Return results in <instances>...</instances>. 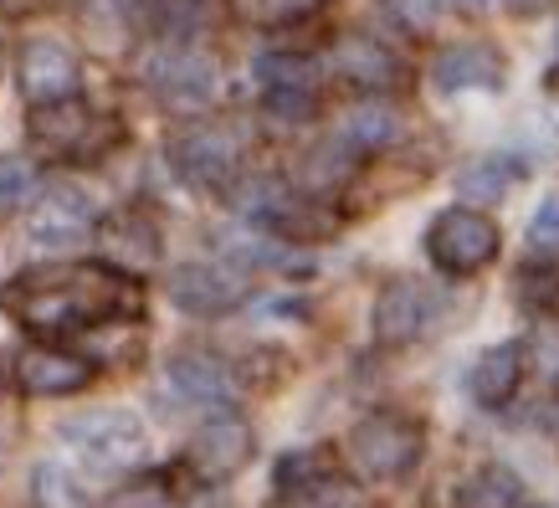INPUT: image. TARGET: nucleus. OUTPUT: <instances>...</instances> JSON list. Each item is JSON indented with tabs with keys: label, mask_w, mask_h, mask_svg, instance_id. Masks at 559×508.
Returning a JSON list of instances; mask_svg holds the SVG:
<instances>
[{
	"label": "nucleus",
	"mask_w": 559,
	"mask_h": 508,
	"mask_svg": "<svg viewBox=\"0 0 559 508\" xmlns=\"http://www.w3.org/2000/svg\"><path fill=\"white\" fill-rule=\"evenodd\" d=\"M426 252H431V262H437L441 272L467 277V272L488 268L492 257H498V226H492L483 211H473V205H452V211H441V216L431 221Z\"/></svg>",
	"instance_id": "39448f33"
},
{
	"label": "nucleus",
	"mask_w": 559,
	"mask_h": 508,
	"mask_svg": "<svg viewBox=\"0 0 559 508\" xmlns=\"http://www.w3.org/2000/svg\"><path fill=\"white\" fill-rule=\"evenodd\" d=\"M103 241L114 247V257L119 262H129V268H144V262H154L159 257V232H154L144 216H114L108 226H103Z\"/></svg>",
	"instance_id": "412c9836"
},
{
	"label": "nucleus",
	"mask_w": 559,
	"mask_h": 508,
	"mask_svg": "<svg viewBox=\"0 0 559 508\" xmlns=\"http://www.w3.org/2000/svg\"><path fill=\"white\" fill-rule=\"evenodd\" d=\"M334 72L344 83L365 87V93H385V87H395L406 78L401 57L385 42H374V36H340L334 42Z\"/></svg>",
	"instance_id": "f8f14e48"
},
{
	"label": "nucleus",
	"mask_w": 559,
	"mask_h": 508,
	"mask_svg": "<svg viewBox=\"0 0 559 508\" xmlns=\"http://www.w3.org/2000/svg\"><path fill=\"white\" fill-rule=\"evenodd\" d=\"M441 93H473V87H503V51L488 47V42H462V47H447L431 68Z\"/></svg>",
	"instance_id": "ddd939ff"
},
{
	"label": "nucleus",
	"mask_w": 559,
	"mask_h": 508,
	"mask_svg": "<svg viewBox=\"0 0 559 508\" xmlns=\"http://www.w3.org/2000/svg\"><path fill=\"white\" fill-rule=\"evenodd\" d=\"M241 160V134L221 123H190L170 139V165L186 186H221Z\"/></svg>",
	"instance_id": "0eeeda50"
},
{
	"label": "nucleus",
	"mask_w": 559,
	"mask_h": 508,
	"mask_svg": "<svg viewBox=\"0 0 559 508\" xmlns=\"http://www.w3.org/2000/svg\"><path fill=\"white\" fill-rule=\"evenodd\" d=\"M462 508H524V483L509 468H483L477 477H467Z\"/></svg>",
	"instance_id": "4be33fe9"
},
{
	"label": "nucleus",
	"mask_w": 559,
	"mask_h": 508,
	"mask_svg": "<svg viewBox=\"0 0 559 508\" xmlns=\"http://www.w3.org/2000/svg\"><path fill=\"white\" fill-rule=\"evenodd\" d=\"M252 426L241 422V416H211V422L190 437V473L201 477V483H226L231 473H241L247 462H252Z\"/></svg>",
	"instance_id": "6e6552de"
},
{
	"label": "nucleus",
	"mask_w": 559,
	"mask_h": 508,
	"mask_svg": "<svg viewBox=\"0 0 559 508\" xmlns=\"http://www.w3.org/2000/svg\"><path fill=\"white\" fill-rule=\"evenodd\" d=\"M170 298H175V308H186V314H201V319H211V314L237 308L241 283H237V272L216 268V262H186V268L170 272Z\"/></svg>",
	"instance_id": "9d476101"
},
{
	"label": "nucleus",
	"mask_w": 559,
	"mask_h": 508,
	"mask_svg": "<svg viewBox=\"0 0 559 508\" xmlns=\"http://www.w3.org/2000/svg\"><path fill=\"white\" fill-rule=\"evenodd\" d=\"M421 422H411V416H401V411H374V416H365V422H355V432H349V458H355V468L365 477H380V483H390V477H406L416 462H421Z\"/></svg>",
	"instance_id": "7ed1b4c3"
},
{
	"label": "nucleus",
	"mask_w": 559,
	"mask_h": 508,
	"mask_svg": "<svg viewBox=\"0 0 559 508\" xmlns=\"http://www.w3.org/2000/svg\"><path fill=\"white\" fill-rule=\"evenodd\" d=\"M170 386L180 401H195V406H226L231 401V370L221 365L216 355L205 350H180L170 355Z\"/></svg>",
	"instance_id": "2eb2a0df"
},
{
	"label": "nucleus",
	"mask_w": 559,
	"mask_h": 508,
	"mask_svg": "<svg viewBox=\"0 0 559 508\" xmlns=\"http://www.w3.org/2000/svg\"><path fill=\"white\" fill-rule=\"evenodd\" d=\"M108 508H170L165 477H134L129 488H119L114 498H108Z\"/></svg>",
	"instance_id": "bb28decb"
},
{
	"label": "nucleus",
	"mask_w": 559,
	"mask_h": 508,
	"mask_svg": "<svg viewBox=\"0 0 559 508\" xmlns=\"http://www.w3.org/2000/svg\"><path fill=\"white\" fill-rule=\"evenodd\" d=\"M16 78H21V93H26L36 108H47V103H62L78 93V57H72L62 42L36 36V42L21 47Z\"/></svg>",
	"instance_id": "1a4fd4ad"
},
{
	"label": "nucleus",
	"mask_w": 559,
	"mask_h": 508,
	"mask_svg": "<svg viewBox=\"0 0 559 508\" xmlns=\"http://www.w3.org/2000/svg\"><path fill=\"white\" fill-rule=\"evenodd\" d=\"M323 0H231V11L252 26H293V21L313 16Z\"/></svg>",
	"instance_id": "b1692460"
},
{
	"label": "nucleus",
	"mask_w": 559,
	"mask_h": 508,
	"mask_svg": "<svg viewBox=\"0 0 559 508\" xmlns=\"http://www.w3.org/2000/svg\"><path fill=\"white\" fill-rule=\"evenodd\" d=\"M313 62L298 57V51H262L257 57V83H262V98H288V93H308L313 98Z\"/></svg>",
	"instance_id": "aec40b11"
},
{
	"label": "nucleus",
	"mask_w": 559,
	"mask_h": 508,
	"mask_svg": "<svg viewBox=\"0 0 559 508\" xmlns=\"http://www.w3.org/2000/svg\"><path fill=\"white\" fill-rule=\"evenodd\" d=\"M87 134H93V114L78 98L47 103V108L32 114V144L47 154H78L87 144Z\"/></svg>",
	"instance_id": "dca6fc26"
},
{
	"label": "nucleus",
	"mask_w": 559,
	"mask_h": 508,
	"mask_svg": "<svg viewBox=\"0 0 559 508\" xmlns=\"http://www.w3.org/2000/svg\"><path fill=\"white\" fill-rule=\"evenodd\" d=\"M205 21V0H150V26L170 42H190Z\"/></svg>",
	"instance_id": "5701e85b"
},
{
	"label": "nucleus",
	"mask_w": 559,
	"mask_h": 508,
	"mask_svg": "<svg viewBox=\"0 0 559 508\" xmlns=\"http://www.w3.org/2000/svg\"><path fill=\"white\" fill-rule=\"evenodd\" d=\"M390 16L416 26V32H426V26L441 16V0H390Z\"/></svg>",
	"instance_id": "cd10ccee"
},
{
	"label": "nucleus",
	"mask_w": 559,
	"mask_h": 508,
	"mask_svg": "<svg viewBox=\"0 0 559 508\" xmlns=\"http://www.w3.org/2000/svg\"><path fill=\"white\" fill-rule=\"evenodd\" d=\"M62 441L78 447V458L87 468H98V473H129L139 458H144V422H139L134 411H83V416H68L62 422Z\"/></svg>",
	"instance_id": "f03ea898"
},
{
	"label": "nucleus",
	"mask_w": 559,
	"mask_h": 508,
	"mask_svg": "<svg viewBox=\"0 0 559 508\" xmlns=\"http://www.w3.org/2000/svg\"><path fill=\"white\" fill-rule=\"evenodd\" d=\"M524 508H528V504H524Z\"/></svg>",
	"instance_id": "2f4dec72"
},
{
	"label": "nucleus",
	"mask_w": 559,
	"mask_h": 508,
	"mask_svg": "<svg viewBox=\"0 0 559 508\" xmlns=\"http://www.w3.org/2000/svg\"><path fill=\"white\" fill-rule=\"evenodd\" d=\"M528 237H534V247H559V201H544L539 211H534Z\"/></svg>",
	"instance_id": "c85d7f7f"
},
{
	"label": "nucleus",
	"mask_w": 559,
	"mask_h": 508,
	"mask_svg": "<svg viewBox=\"0 0 559 508\" xmlns=\"http://www.w3.org/2000/svg\"><path fill=\"white\" fill-rule=\"evenodd\" d=\"M139 293L123 272L103 262H62V268L21 272L0 288V308L36 334H78L134 308Z\"/></svg>",
	"instance_id": "f257e3e1"
},
{
	"label": "nucleus",
	"mask_w": 559,
	"mask_h": 508,
	"mask_svg": "<svg viewBox=\"0 0 559 508\" xmlns=\"http://www.w3.org/2000/svg\"><path fill=\"white\" fill-rule=\"evenodd\" d=\"M32 241L41 247H78L98 232V211H93V196L72 180H51L32 205V221H26Z\"/></svg>",
	"instance_id": "423d86ee"
},
{
	"label": "nucleus",
	"mask_w": 559,
	"mask_h": 508,
	"mask_svg": "<svg viewBox=\"0 0 559 508\" xmlns=\"http://www.w3.org/2000/svg\"><path fill=\"white\" fill-rule=\"evenodd\" d=\"M528 175V165H519L513 154H488V160H473V165L457 175V190L467 196V201H483V205H492V201H503L513 190V180H524Z\"/></svg>",
	"instance_id": "a211bd4d"
},
{
	"label": "nucleus",
	"mask_w": 559,
	"mask_h": 508,
	"mask_svg": "<svg viewBox=\"0 0 559 508\" xmlns=\"http://www.w3.org/2000/svg\"><path fill=\"white\" fill-rule=\"evenodd\" d=\"M36 498H41V508H87L83 488H78L72 473L57 468V462H41V468H36Z\"/></svg>",
	"instance_id": "393cba45"
},
{
	"label": "nucleus",
	"mask_w": 559,
	"mask_h": 508,
	"mask_svg": "<svg viewBox=\"0 0 559 508\" xmlns=\"http://www.w3.org/2000/svg\"><path fill=\"white\" fill-rule=\"evenodd\" d=\"M426 314H431V304H426L421 283L395 277V283H385L380 298H374V339H380V344H411V339H421Z\"/></svg>",
	"instance_id": "4468645a"
},
{
	"label": "nucleus",
	"mask_w": 559,
	"mask_h": 508,
	"mask_svg": "<svg viewBox=\"0 0 559 508\" xmlns=\"http://www.w3.org/2000/svg\"><path fill=\"white\" fill-rule=\"evenodd\" d=\"M26 196H32V165L26 160H16V154H5L0 160V221H11L26 205Z\"/></svg>",
	"instance_id": "a878e982"
},
{
	"label": "nucleus",
	"mask_w": 559,
	"mask_h": 508,
	"mask_svg": "<svg viewBox=\"0 0 559 508\" xmlns=\"http://www.w3.org/2000/svg\"><path fill=\"white\" fill-rule=\"evenodd\" d=\"M93 380V365L68 350H51V344H32L16 355V386L32 395H72Z\"/></svg>",
	"instance_id": "9b49d317"
},
{
	"label": "nucleus",
	"mask_w": 559,
	"mask_h": 508,
	"mask_svg": "<svg viewBox=\"0 0 559 508\" xmlns=\"http://www.w3.org/2000/svg\"><path fill=\"white\" fill-rule=\"evenodd\" d=\"M503 5H509L513 16H539V11H549L555 0H503Z\"/></svg>",
	"instance_id": "c756f323"
},
{
	"label": "nucleus",
	"mask_w": 559,
	"mask_h": 508,
	"mask_svg": "<svg viewBox=\"0 0 559 508\" xmlns=\"http://www.w3.org/2000/svg\"><path fill=\"white\" fill-rule=\"evenodd\" d=\"M395 134H401L395 108H385V103H359V108H349V114H344L340 144L349 154H365V150H385Z\"/></svg>",
	"instance_id": "6ab92c4d"
},
{
	"label": "nucleus",
	"mask_w": 559,
	"mask_h": 508,
	"mask_svg": "<svg viewBox=\"0 0 559 508\" xmlns=\"http://www.w3.org/2000/svg\"><path fill=\"white\" fill-rule=\"evenodd\" d=\"M144 83L154 87V98L180 108V114H201L211 108L221 93V72L216 62L195 47H165L154 51L150 62H144Z\"/></svg>",
	"instance_id": "20e7f679"
},
{
	"label": "nucleus",
	"mask_w": 559,
	"mask_h": 508,
	"mask_svg": "<svg viewBox=\"0 0 559 508\" xmlns=\"http://www.w3.org/2000/svg\"><path fill=\"white\" fill-rule=\"evenodd\" d=\"M457 5H467V11H473V5H483V0H457Z\"/></svg>",
	"instance_id": "7c9ffc66"
},
{
	"label": "nucleus",
	"mask_w": 559,
	"mask_h": 508,
	"mask_svg": "<svg viewBox=\"0 0 559 508\" xmlns=\"http://www.w3.org/2000/svg\"><path fill=\"white\" fill-rule=\"evenodd\" d=\"M519 380H524V355H519V344H498L488 355H477L473 375H467V386H473V401L483 411H503L519 395Z\"/></svg>",
	"instance_id": "f3484780"
}]
</instances>
